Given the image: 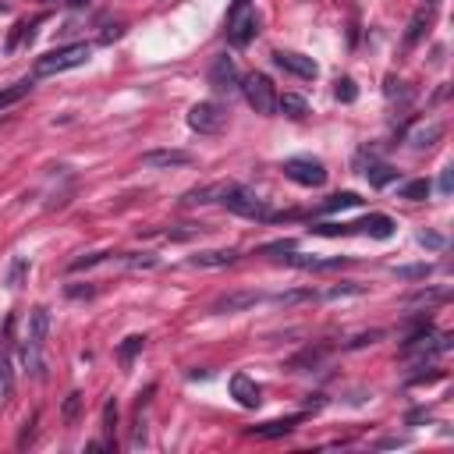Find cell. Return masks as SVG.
Masks as SVG:
<instances>
[{
  "label": "cell",
  "mask_w": 454,
  "mask_h": 454,
  "mask_svg": "<svg viewBox=\"0 0 454 454\" xmlns=\"http://www.w3.org/2000/svg\"><path fill=\"white\" fill-rule=\"evenodd\" d=\"M351 206H362L359 192H337V195H330V199L320 206V213H341V209H351Z\"/></svg>",
  "instance_id": "cell-27"
},
{
  "label": "cell",
  "mask_w": 454,
  "mask_h": 454,
  "mask_svg": "<svg viewBox=\"0 0 454 454\" xmlns=\"http://www.w3.org/2000/svg\"><path fill=\"white\" fill-rule=\"evenodd\" d=\"M380 337H383V330H369V334H359L355 341H348V348H366V344H373Z\"/></svg>",
  "instance_id": "cell-40"
},
{
  "label": "cell",
  "mask_w": 454,
  "mask_h": 454,
  "mask_svg": "<svg viewBox=\"0 0 454 454\" xmlns=\"http://www.w3.org/2000/svg\"><path fill=\"white\" fill-rule=\"evenodd\" d=\"M0 11H8V8H4V4H0Z\"/></svg>",
  "instance_id": "cell-46"
},
{
  "label": "cell",
  "mask_w": 454,
  "mask_h": 454,
  "mask_svg": "<svg viewBox=\"0 0 454 454\" xmlns=\"http://www.w3.org/2000/svg\"><path fill=\"white\" fill-rule=\"evenodd\" d=\"M231 397H235L242 408H260V404H263V390H260V383H256L249 373H235V376H231Z\"/></svg>",
  "instance_id": "cell-11"
},
{
  "label": "cell",
  "mask_w": 454,
  "mask_h": 454,
  "mask_svg": "<svg viewBox=\"0 0 454 454\" xmlns=\"http://www.w3.org/2000/svg\"><path fill=\"white\" fill-rule=\"evenodd\" d=\"M242 93H245V100H249V107L256 114H263V117H274L277 114V89H274V82L263 71L245 75L242 78Z\"/></svg>",
  "instance_id": "cell-4"
},
{
  "label": "cell",
  "mask_w": 454,
  "mask_h": 454,
  "mask_svg": "<svg viewBox=\"0 0 454 454\" xmlns=\"http://www.w3.org/2000/svg\"><path fill=\"white\" fill-rule=\"evenodd\" d=\"M404 443H408L404 436H387V440H380L376 447H404Z\"/></svg>",
  "instance_id": "cell-44"
},
{
  "label": "cell",
  "mask_w": 454,
  "mask_h": 454,
  "mask_svg": "<svg viewBox=\"0 0 454 454\" xmlns=\"http://www.w3.org/2000/svg\"><path fill=\"white\" fill-rule=\"evenodd\" d=\"M305 415H288V419H270V422H263V426H252L249 429V436H256V440H277V436H288L298 422H302Z\"/></svg>",
  "instance_id": "cell-16"
},
{
  "label": "cell",
  "mask_w": 454,
  "mask_h": 454,
  "mask_svg": "<svg viewBox=\"0 0 454 454\" xmlns=\"http://www.w3.org/2000/svg\"><path fill=\"white\" fill-rule=\"evenodd\" d=\"M323 355H327V344H320V348H305V351H298L295 359H288V373H305V369H316V366L323 362Z\"/></svg>",
  "instance_id": "cell-17"
},
{
  "label": "cell",
  "mask_w": 454,
  "mask_h": 454,
  "mask_svg": "<svg viewBox=\"0 0 454 454\" xmlns=\"http://www.w3.org/2000/svg\"><path fill=\"white\" fill-rule=\"evenodd\" d=\"M443 139V124L436 121V124H422V128H415L412 135H408V146H415V149H429V146H436Z\"/></svg>",
  "instance_id": "cell-18"
},
{
  "label": "cell",
  "mask_w": 454,
  "mask_h": 454,
  "mask_svg": "<svg viewBox=\"0 0 454 454\" xmlns=\"http://www.w3.org/2000/svg\"><path fill=\"white\" fill-rule=\"evenodd\" d=\"M146 348V334H132V337H124L121 344H117V362L121 366H132L135 362V355Z\"/></svg>",
  "instance_id": "cell-22"
},
{
  "label": "cell",
  "mask_w": 454,
  "mask_h": 454,
  "mask_svg": "<svg viewBox=\"0 0 454 454\" xmlns=\"http://www.w3.org/2000/svg\"><path fill=\"white\" fill-rule=\"evenodd\" d=\"M11 394H15V366L8 351H0V401H8Z\"/></svg>",
  "instance_id": "cell-23"
},
{
  "label": "cell",
  "mask_w": 454,
  "mask_h": 454,
  "mask_svg": "<svg viewBox=\"0 0 454 454\" xmlns=\"http://www.w3.org/2000/svg\"><path fill=\"white\" fill-rule=\"evenodd\" d=\"M114 252H93V256H82V260H75L71 263V274H82V270H89V267H100V263H107Z\"/></svg>",
  "instance_id": "cell-35"
},
{
  "label": "cell",
  "mask_w": 454,
  "mask_h": 454,
  "mask_svg": "<svg viewBox=\"0 0 454 454\" xmlns=\"http://www.w3.org/2000/svg\"><path fill=\"white\" fill-rule=\"evenodd\" d=\"M433 274V267L429 263H412V267H394V277H401V281H426Z\"/></svg>",
  "instance_id": "cell-31"
},
{
  "label": "cell",
  "mask_w": 454,
  "mask_h": 454,
  "mask_svg": "<svg viewBox=\"0 0 454 454\" xmlns=\"http://www.w3.org/2000/svg\"><path fill=\"white\" fill-rule=\"evenodd\" d=\"M277 110L298 121V117H305V114H309V103H305L302 96H295V93H284V96H277Z\"/></svg>",
  "instance_id": "cell-26"
},
{
  "label": "cell",
  "mask_w": 454,
  "mask_h": 454,
  "mask_svg": "<svg viewBox=\"0 0 454 454\" xmlns=\"http://www.w3.org/2000/svg\"><path fill=\"white\" fill-rule=\"evenodd\" d=\"M114 429H117V401L103 404V433H107V447H114Z\"/></svg>",
  "instance_id": "cell-33"
},
{
  "label": "cell",
  "mask_w": 454,
  "mask_h": 454,
  "mask_svg": "<svg viewBox=\"0 0 454 454\" xmlns=\"http://www.w3.org/2000/svg\"><path fill=\"white\" fill-rule=\"evenodd\" d=\"M274 64H277V68H284V71H291L295 78H305V82H313V78L320 75V68H316V61H313V57H305V54H291V50H274Z\"/></svg>",
  "instance_id": "cell-10"
},
{
  "label": "cell",
  "mask_w": 454,
  "mask_h": 454,
  "mask_svg": "<svg viewBox=\"0 0 454 454\" xmlns=\"http://www.w3.org/2000/svg\"><path fill=\"white\" fill-rule=\"evenodd\" d=\"M281 260H284L288 267H298V270H337V267H344V263H348L344 256H334V260H320V256H302V252H295V249H288Z\"/></svg>",
  "instance_id": "cell-14"
},
{
  "label": "cell",
  "mask_w": 454,
  "mask_h": 454,
  "mask_svg": "<svg viewBox=\"0 0 454 454\" xmlns=\"http://www.w3.org/2000/svg\"><path fill=\"white\" fill-rule=\"evenodd\" d=\"M124 267H132V270H156L160 267V260L153 256V252H114Z\"/></svg>",
  "instance_id": "cell-28"
},
{
  "label": "cell",
  "mask_w": 454,
  "mask_h": 454,
  "mask_svg": "<svg viewBox=\"0 0 454 454\" xmlns=\"http://www.w3.org/2000/svg\"><path fill=\"white\" fill-rule=\"evenodd\" d=\"M436 188H440V195H450L454 192V167H443L440 170V185Z\"/></svg>",
  "instance_id": "cell-39"
},
{
  "label": "cell",
  "mask_w": 454,
  "mask_h": 454,
  "mask_svg": "<svg viewBox=\"0 0 454 454\" xmlns=\"http://www.w3.org/2000/svg\"><path fill=\"white\" fill-rule=\"evenodd\" d=\"M288 249H295V242H270V245H263L260 252H263V256H270V252H277V256H284Z\"/></svg>",
  "instance_id": "cell-41"
},
{
  "label": "cell",
  "mask_w": 454,
  "mask_h": 454,
  "mask_svg": "<svg viewBox=\"0 0 454 454\" xmlns=\"http://www.w3.org/2000/svg\"><path fill=\"white\" fill-rule=\"evenodd\" d=\"M216 202L238 216H249V220H274V209L267 206V199H260L256 192H249L242 185H216Z\"/></svg>",
  "instance_id": "cell-2"
},
{
  "label": "cell",
  "mask_w": 454,
  "mask_h": 454,
  "mask_svg": "<svg viewBox=\"0 0 454 454\" xmlns=\"http://www.w3.org/2000/svg\"><path fill=\"white\" fill-rule=\"evenodd\" d=\"M25 277H29V260H25V256H15V260H11V267H8L4 284H8L11 291H18V288L25 284Z\"/></svg>",
  "instance_id": "cell-30"
},
{
  "label": "cell",
  "mask_w": 454,
  "mask_h": 454,
  "mask_svg": "<svg viewBox=\"0 0 454 454\" xmlns=\"http://www.w3.org/2000/svg\"><path fill=\"white\" fill-rule=\"evenodd\" d=\"M419 245L429 249V252H443V249H447V238L436 235V231H419Z\"/></svg>",
  "instance_id": "cell-34"
},
{
  "label": "cell",
  "mask_w": 454,
  "mask_h": 454,
  "mask_svg": "<svg viewBox=\"0 0 454 454\" xmlns=\"http://www.w3.org/2000/svg\"><path fill=\"white\" fill-rule=\"evenodd\" d=\"M36 422H40V415H33V419H29V422H25V429H22V436H18V447H25V443H29V440H33V433H36V429H33V426H36Z\"/></svg>",
  "instance_id": "cell-42"
},
{
  "label": "cell",
  "mask_w": 454,
  "mask_h": 454,
  "mask_svg": "<svg viewBox=\"0 0 454 454\" xmlns=\"http://www.w3.org/2000/svg\"><path fill=\"white\" fill-rule=\"evenodd\" d=\"M93 57V47L89 43H71V47H57L43 57H36V75H61V71H71V68H82L86 61Z\"/></svg>",
  "instance_id": "cell-3"
},
{
  "label": "cell",
  "mask_w": 454,
  "mask_h": 454,
  "mask_svg": "<svg viewBox=\"0 0 454 454\" xmlns=\"http://www.w3.org/2000/svg\"><path fill=\"white\" fill-rule=\"evenodd\" d=\"M235 260H238L235 249H206V252L188 256V267H199V270H220V267H231Z\"/></svg>",
  "instance_id": "cell-13"
},
{
  "label": "cell",
  "mask_w": 454,
  "mask_h": 454,
  "mask_svg": "<svg viewBox=\"0 0 454 454\" xmlns=\"http://www.w3.org/2000/svg\"><path fill=\"white\" fill-rule=\"evenodd\" d=\"M256 36H260V15L256 11L245 8V11L227 18V43L231 47H249Z\"/></svg>",
  "instance_id": "cell-8"
},
{
  "label": "cell",
  "mask_w": 454,
  "mask_h": 454,
  "mask_svg": "<svg viewBox=\"0 0 454 454\" xmlns=\"http://www.w3.org/2000/svg\"><path fill=\"white\" fill-rule=\"evenodd\" d=\"M71 8H89V0H68Z\"/></svg>",
  "instance_id": "cell-45"
},
{
  "label": "cell",
  "mask_w": 454,
  "mask_h": 454,
  "mask_svg": "<svg viewBox=\"0 0 454 454\" xmlns=\"http://www.w3.org/2000/svg\"><path fill=\"white\" fill-rule=\"evenodd\" d=\"M362 174H366V181H369L373 188H387V185L397 181V170H394L390 163H373V160H369V167H366Z\"/></svg>",
  "instance_id": "cell-19"
},
{
  "label": "cell",
  "mask_w": 454,
  "mask_h": 454,
  "mask_svg": "<svg viewBox=\"0 0 454 454\" xmlns=\"http://www.w3.org/2000/svg\"><path fill=\"white\" fill-rule=\"evenodd\" d=\"M320 295L313 291V288H291V291H281V295H270V302H277V305H284V309H291V305H305V302H316Z\"/></svg>",
  "instance_id": "cell-20"
},
{
  "label": "cell",
  "mask_w": 454,
  "mask_h": 454,
  "mask_svg": "<svg viewBox=\"0 0 454 454\" xmlns=\"http://www.w3.org/2000/svg\"><path fill=\"white\" fill-rule=\"evenodd\" d=\"M366 284H355V281H344V284H334L323 298H348V295H362Z\"/></svg>",
  "instance_id": "cell-36"
},
{
  "label": "cell",
  "mask_w": 454,
  "mask_h": 454,
  "mask_svg": "<svg viewBox=\"0 0 454 454\" xmlns=\"http://www.w3.org/2000/svg\"><path fill=\"white\" fill-rule=\"evenodd\" d=\"M252 4V0H231V8H227V18H231V15H238V11H245Z\"/></svg>",
  "instance_id": "cell-43"
},
{
  "label": "cell",
  "mask_w": 454,
  "mask_h": 454,
  "mask_svg": "<svg viewBox=\"0 0 454 454\" xmlns=\"http://www.w3.org/2000/svg\"><path fill=\"white\" fill-rule=\"evenodd\" d=\"M188 128L199 132V135H220L227 128V107L213 103V100H202L188 110Z\"/></svg>",
  "instance_id": "cell-6"
},
{
  "label": "cell",
  "mask_w": 454,
  "mask_h": 454,
  "mask_svg": "<svg viewBox=\"0 0 454 454\" xmlns=\"http://www.w3.org/2000/svg\"><path fill=\"white\" fill-rule=\"evenodd\" d=\"M337 100L341 103H355L359 100V89H355L351 78H337Z\"/></svg>",
  "instance_id": "cell-37"
},
{
  "label": "cell",
  "mask_w": 454,
  "mask_h": 454,
  "mask_svg": "<svg viewBox=\"0 0 454 454\" xmlns=\"http://www.w3.org/2000/svg\"><path fill=\"white\" fill-rule=\"evenodd\" d=\"M209 86L216 89V93H223V96H235V93H242V75H238V64L227 57V54H220V57H213V64H209Z\"/></svg>",
  "instance_id": "cell-7"
},
{
  "label": "cell",
  "mask_w": 454,
  "mask_h": 454,
  "mask_svg": "<svg viewBox=\"0 0 454 454\" xmlns=\"http://www.w3.org/2000/svg\"><path fill=\"white\" fill-rule=\"evenodd\" d=\"M33 78H22V82H15V86H8V89H0V110L4 107H11V103H18V100H25L29 93H33Z\"/></svg>",
  "instance_id": "cell-24"
},
{
  "label": "cell",
  "mask_w": 454,
  "mask_h": 454,
  "mask_svg": "<svg viewBox=\"0 0 454 454\" xmlns=\"http://www.w3.org/2000/svg\"><path fill=\"white\" fill-rule=\"evenodd\" d=\"M47 334H50V309H47V305H36V309L29 313L25 344H29V348H43V344H47Z\"/></svg>",
  "instance_id": "cell-15"
},
{
  "label": "cell",
  "mask_w": 454,
  "mask_h": 454,
  "mask_svg": "<svg viewBox=\"0 0 454 454\" xmlns=\"http://www.w3.org/2000/svg\"><path fill=\"white\" fill-rule=\"evenodd\" d=\"M43 18H36V22H18L15 29H11V36H8V54H15L22 43H29L33 36H36V25H40Z\"/></svg>",
  "instance_id": "cell-25"
},
{
  "label": "cell",
  "mask_w": 454,
  "mask_h": 454,
  "mask_svg": "<svg viewBox=\"0 0 454 454\" xmlns=\"http://www.w3.org/2000/svg\"><path fill=\"white\" fill-rule=\"evenodd\" d=\"M313 235H323V238H341V235H369V238H390L397 231V223L387 216V213H369L355 223H313L309 227Z\"/></svg>",
  "instance_id": "cell-1"
},
{
  "label": "cell",
  "mask_w": 454,
  "mask_h": 454,
  "mask_svg": "<svg viewBox=\"0 0 454 454\" xmlns=\"http://www.w3.org/2000/svg\"><path fill=\"white\" fill-rule=\"evenodd\" d=\"M82 401H86V397H82L78 390H71V394L64 397V408H61V415H64V422H68V426H75V422H78V415H82Z\"/></svg>",
  "instance_id": "cell-32"
},
{
  "label": "cell",
  "mask_w": 454,
  "mask_h": 454,
  "mask_svg": "<svg viewBox=\"0 0 454 454\" xmlns=\"http://www.w3.org/2000/svg\"><path fill=\"white\" fill-rule=\"evenodd\" d=\"M429 22H433V11H415V18H412V25H408V36H404V43L408 47H415L422 36H426V29H429Z\"/></svg>",
  "instance_id": "cell-29"
},
{
  "label": "cell",
  "mask_w": 454,
  "mask_h": 454,
  "mask_svg": "<svg viewBox=\"0 0 454 454\" xmlns=\"http://www.w3.org/2000/svg\"><path fill=\"white\" fill-rule=\"evenodd\" d=\"M281 170H284L288 181H295L302 188H323L327 185V167L313 156H288Z\"/></svg>",
  "instance_id": "cell-5"
},
{
  "label": "cell",
  "mask_w": 454,
  "mask_h": 454,
  "mask_svg": "<svg viewBox=\"0 0 454 454\" xmlns=\"http://www.w3.org/2000/svg\"><path fill=\"white\" fill-rule=\"evenodd\" d=\"M429 192H433V185H429L426 177H415V181H404V185L397 188V199H408V202H426V199H429Z\"/></svg>",
  "instance_id": "cell-21"
},
{
  "label": "cell",
  "mask_w": 454,
  "mask_h": 454,
  "mask_svg": "<svg viewBox=\"0 0 454 454\" xmlns=\"http://www.w3.org/2000/svg\"><path fill=\"white\" fill-rule=\"evenodd\" d=\"M260 302H263V295H260V291H235V295L216 298V302H213V313L231 316V313H245V309H252V305H260Z\"/></svg>",
  "instance_id": "cell-12"
},
{
  "label": "cell",
  "mask_w": 454,
  "mask_h": 454,
  "mask_svg": "<svg viewBox=\"0 0 454 454\" xmlns=\"http://www.w3.org/2000/svg\"><path fill=\"white\" fill-rule=\"evenodd\" d=\"M64 295H68V298H93V295H96V284H68Z\"/></svg>",
  "instance_id": "cell-38"
},
{
  "label": "cell",
  "mask_w": 454,
  "mask_h": 454,
  "mask_svg": "<svg viewBox=\"0 0 454 454\" xmlns=\"http://www.w3.org/2000/svg\"><path fill=\"white\" fill-rule=\"evenodd\" d=\"M195 156L188 149H153V153H142V167L149 170H174V167H192Z\"/></svg>",
  "instance_id": "cell-9"
}]
</instances>
